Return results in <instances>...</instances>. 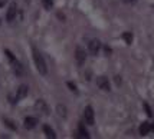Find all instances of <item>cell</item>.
<instances>
[{
  "instance_id": "6da1fadb",
  "label": "cell",
  "mask_w": 154,
  "mask_h": 139,
  "mask_svg": "<svg viewBox=\"0 0 154 139\" xmlns=\"http://www.w3.org/2000/svg\"><path fill=\"white\" fill-rule=\"evenodd\" d=\"M32 50H33V60H35V66H36V69L39 70V73L42 75V76H46L48 66H46V62H45V59H43V56L40 55L39 50H38L36 47H33Z\"/></svg>"
},
{
  "instance_id": "7a4b0ae2",
  "label": "cell",
  "mask_w": 154,
  "mask_h": 139,
  "mask_svg": "<svg viewBox=\"0 0 154 139\" xmlns=\"http://www.w3.org/2000/svg\"><path fill=\"white\" fill-rule=\"evenodd\" d=\"M35 111L39 113V115H49V106L46 105V102L45 100H36V103H35Z\"/></svg>"
},
{
  "instance_id": "3957f363",
  "label": "cell",
  "mask_w": 154,
  "mask_h": 139,
  "mask_svg": "<svg viewBox=\"0 0 154 139\" xmlns=\"http://www.w3.org/2000/svg\"><path fill=\"white\" fill-rule=\"evenodd\" d=\"M85 58H87V55H85V50L82 49L81 46H78L75 49V59H76V63L78 65H84V62H85Z\"/></svg>"
},
{
  "instance_id": "277c9868",
  "label": "cell",
  "mask_w": 154,
  "mask_h": 139,
  "mask_svg": "<svg viewBox=\"0 0 154 139\" xmlns=\"http://www.w3.org/2000/svg\"><path fill=\"white\" fill-rule=\"evenodd\" d=\"M84 116H85V120H87L88 125H94L95 123V116H94V109L91 106H87L85 108V112H84Z\"/></svg>"
},
{
  "instance_id": "5b68a950",
  "label": "cell",
  "mask_w": 154,
  "mask_h": 139,
  "mask_svg": "<svg viewBox=\"0 0 154 139\" xmlns=\"http://www.w3.org/2000/svg\"><path fill=\"white\" fill-rule=\"evenodd\" d=\"M16 13H17V6H16V3H12V4L9 6V10H7V14H6V20L9 23H12L14 20Z\"/></svg>"
},
{
  "instance_id": "8992f818",
  "label": "cell",
  "mask_w": 154,
  "mask_h": 139,
  "mask_svg": "<svg viewBox=\"0 0 154 139\" xmlns=\"http://www.w3.org/2000/svg\"><path fill=\"white\" fill-rule=\"evenodd\" d=\"M100 47H101V42L97 39L91 40V42L88 43V50H89L91 55H97V53L100 52Z\"/></svg>"
},
{
  "instance_id": "52a82bcc",
  "label": "cell",
  "mask_w": 154,
  "mask_h": 139,
  "mask_svg": "<svg viewBox=\"0 0 154 139\" xmlns=\"http://www.w3.org/2000/svg\"><path fill=\"white\" fill-rule=\"evenodd\" d=\"M97 85H98V87L100 89H102V90H111L109 89V82H108V78H105V76H100L98 79H97Z\"/></svg>"
},
{
  "instance_id": "ba28073f",
  "label": "cell",
  "mask_w": 154,
  "mask_h": 139,
  "mask_svg": "<svg viewBox=\"0 0 154 139\" xmlns=\"http://www.w3.org/2000/svg\"><path fill=\"white\" fill-rule=\"evenodd\" d=\"M10 63H12V69H13V72L16 76H22L23 75V66L20 65V62L17 59H13L10 60Z\"/></svg>"
},
{
  "instance_id": "9c48e42d",
  "label": "cell",
  "mask_w": 154,
  "mask_h": 139,
  "mask_svg": "<svg viewBox=\"0 0 154 139\" xmlns=\"http://www.w3.org/2000/svg\"><path fill=\"white\" fill-rule=\"evenodd\" d=\"M36 125H38V119L33 118V116H27L25 119V128L26 129H33Z\"/></svg>"
},
{
  "instance_id": "30bf717a",
  "label": "cell",
  "mask_w": 154,
  "mask_h": 139,
  "mask_svg": "<svg viewBox=\"0 0 154 139\" xmlns=\"http://www.w3.org/2000/svg\"><path fill=\"white\" fill-rule=\"evenodd\" d=\"M27 95V86L26 85H22V86H19V89H17V95H16V102L20 99H23L25 96Z\"/></svg>"
},
{
  "instance_id": "8fae6325",
  "label": "cell",
  "mask_w": 154,
  "mask_h": 139,
  "mask_svg": "<svg viewBox=\"0 0 154 139\" xmlns=\"http://www.w3.org/2000/svg\"><path fill=\"white\" fill-rule=\"evenodd\" d=\"M43 132H45V135H46L49 139H55V138H56V133H55V131L49 125L43 126Z\"/></svg>"
},
{
  "instance_id": "7c38bea8",
  "label": "cell",
  "mask_w": 154,
  "mask_h": 139,
  "mask_svg": "<svg viewBox=\"0 0 154 139\" xmlns=\"http://www.w3.org/2000/svg\"><path fill=\"white\" fill-rule=\"evenodd\" d=\"M150 129H151V125H150L148 122H144V123H141V126H140V135L146 136V135L150 132Z\"/></svg>"
},
{
  "instance_id": "4fadbf2b",
  "label": "cell",
  "mask_w": 154,
  "mask_h": 139,
  "mask_svg": "<svg viewBox=\"0 0 154 139\" xmlns=\"http://www.w3.org/2000/svg\"><path fill=\"white\" fill-rule=\"evenodd\" d=\"M78 132H79L81 138H85V139L89 138V133H88V131L85 129V126L82 125V123H79V126H78Z\"/></svg>"
},
{
  "instance_id": "5bb4252c",
  "label": "cell",
  "mask_w": 154,
  "mask_h": 139,
  "mask_svg": "<svg viewBox=\"0 0 154 139\" xmlns=\"http://www.w3.org/2000/svg\"><path fill=\"white\" fill-rule=\"evenodd\" d=\"M42 6L45 7L46 10L54 9V0H42Z\"/></svg>"
},
{
  "instance_id": "9a60e30c",
  "label": "cell",
  "mask_w": 154,
  "mask_h": 139,
  "mask_svg": "<svg viewBox=\"0 0 154 139\" xmlns=\"http://www.w3.org/2000/svg\"><path fill=\"white\" fill-rule=\"evenodd\" d=\"M122 39L125 40L127 45H131L133 43V34L130 33V32H125V33H122Z\"/></svg>"
},
{
  "instance_id": "2e32d148",
  "label": "cell",
  "mask_w": 154,
  "mask_h": 139,
  "mask_svg": "<svg viewBox=\"0 0 154 139\" xmlns=\"http://www.w3.org/2000/svg\"><path fill=\"white\" fill-rule=\"evenodd\" d=\"M5 123H6V126H7V128H10L12 131H16V129H17V126L14 125V122H13V120H10V119H5Z\"/></svg>"
},
{
  "instance_id": "e0dca14e",
  "label": "cell",
  "mask_w": 154,
  "mask_h": 139,
  "mask_svg": "<svg viewBox=\"0 0 154 139\" xmlns=\"http://www.w3.org/2000/svg\"><path fill=\"white\" fill-rule=\"evenodd\" d=\"M58 112H59L60 116H66V113H65V106H58Z\"/></svg>"
},
{
  "instance_id": "ac0fdd59",
  "label": "cell",
  "mask_w": 154,
  "mask_h": 139,
  "mask_svg": "<svg viewBox=\"0 0 154 139\" xmlns=\"http://www.w3.org/2000/svg\"><path fill=\"white\" fill-rule=\"evenodd\" d=\"M144 111H146V113H147L148 116H151V115H153V112H151V109H150L148 103H144Z\"/></svg>"
},
{
  "instance_id": "d6986e66",
  "label": "cell",
  "mask_w": 154,
  "mask_h": 139,
  "mask_svg": "<svg viewBox=\"0 0 154 139\" xmlns=\"http://www.w3.org/2000/svg\"><path fill=\"white\" fill-rule=\"evenodd\" d=\"M66 85H68V87H71V90H72V92L76 93V86H75V85L72 83V82H68Z\"/></svg>"
},
{
  "instance_id": "ffe728a7",
  "label": "cell",
  "mask_w": 154,
  "mask_h": 139,
  "mask_svg": "<svg viewBox=\"0 0 154 139\" xmlns=\"http://www.w3.org/2000/svg\"><path fill=\"white\" fill-rule=\"evenodd\" d=\"M6 1H7V0H0V7L5 6V4H6Z\"/></svg>"
},
{
  "instance_id": "44dd1931",
  "label": "cell",
  "mask_w": 154,
  "mask_h": 139,
  "mask_svg": "<svg viewBox=\"0 0 154 139\" xmlns=\"http://www.w3.org/2000/svg\"><path fill=\"white\" fill-rule=\"evenodd\" d=\"M151 129H153V131H154V125H153V126H151Z\"/></svg>"
}]
</instances>
